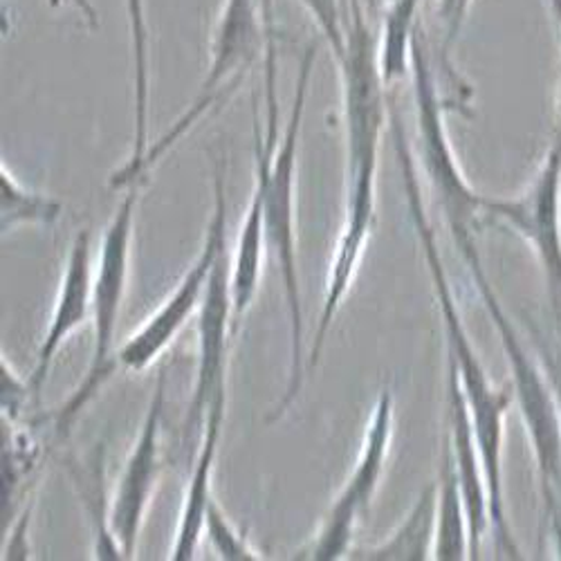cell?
Returning <instances> with one entry per match:
<instances>
[{"label": "cell", "instance_id": "1", "mask_svg": "<svg viewBox=\"0 0 561 561\" xmlns=\"http://www.w3.org/2000/svg\"><path fill=\"white\" fill-rule=\"evenodd\" d=\"M391 135H393V149L404 184V198L409 205V216L415 229V237L423 250L434 297L440 310L445 342H447V359L454 368L462 398L467 402V411L472 417V427L477 436V445L481 451L483 470L488 479V494H490V522L494 535V552L499 559H519L522 550L512 537L507 517H505V496H503V438H505V415L514 402L512 387H494L488 370L470 340V333L465 329V321L460 317L454 288L449 284V276L445 263L438 252V241L434 225L427 216L423 203V186L417 180V164L411 145L407 142V135L398 113L391 115Z\"/></svg>", "mask_w": 561, "mask_h": 561}, {"label": "cell", "instance_id": "2", "mask_svg": "<svg viewBox=\"0 0 561 561\" xmlns=\"http://www.w3.org/2000/svg\"><path fill=\"white\" fill-rule=\"evenodd\" d=\"M319 45L310 43L297 72L295 98L290 115L284 128V137L278 139V104H276V50L267 53L263 59L265 68V104H267V126L261 135L259 122L254 128V173L261 175L265 190V243L276 261V270L284 284V299L288 310L290 329V362L286 391L270 411L267 423H278L293 402L299 398L308 370L306 348V321L301 301V280L297 263V231H295V209H297V169H299V145L306 117V104L310 92V79L317 64Z\"/></svg>", "mask_w": 561, "mask_h": 561}, {"label": "cell", "instance_id": "3", "mask_svg": "<svg viewBox=\"0 0 561 561\" xmlns=\"http://www.w3.org/2000/svg\"><path fill=\"white\" fill-rule=\"evenodd\" d=\"M458 254L462 256L472 286L477 288L488 317L499 333L503 355L510 368V387L519 407L522 423L537 465L539 499H541V535H550L554 552L561 559V420L557 402L546 378V370L526 337L512 323L499 301L483 259L477 245L474 229H458L449 233Z\"/></svg>", "mask_w": 561, "mask_h": 561}, {"label": "cell", "instance_id": "4", "mask_svg": "<svg viewBox=\"0 0 561 561\" xmlns=\"http://www.w3.org/2000/svg\"><path fill=\"white\" fill-rule=\"evenodd\" d=\"M147 182L128 186L119 207L104 229L95 261V293H92V353L88 368L70 396L53 411L55 438L64 440L88 404L100 396L117 368V329L128 290L130 252L139 196Z\"/></svg>", "mask_w": 561, "mask_h": 561}, {"label": "cell", "instance_id": "5", "mask_svg": "<svg viewBox=\"0 0 561 561\" xmlns=\"http://www.w3.org/2000/svg\"><path fill=\"white\" fill-rule=\"evenodd\" d=\"M274 34L272 0H222L209 41V66L198 85V95L156 142H151L139 178L149 182V171L156 169L180 139L196 128L231 90L239 88L245 75L265 59Z\"/></svg>", "mask_w": 561, "mask_h": 561}, {"label": "cell", "instance_id": "6", "mask_svg": "<svg viewBox=\"0 0 561 561\" xmlns=\"http://www.w3.org/2000/svg\"><path fill=\"white\" fill-rule=\"evenodd\" d=\"M393 434L396 398L393 389L385 387L368 415L353 472L333 499L331 507L325 510L314 535L293 557L310 561H337L348 557L357 526L370 512L373 499H376L387 472Z\"/></svg>", "mask_w": 561, "mask_h": 561}, {"label": "cell", "instance_id": "7", "mask_svg": "<svg viewBox=\"0 0 561 561\" xmlns=\"http://www.w3.org/2000/svg\"><path fill=\"white\" fill-rule=\"evenodd\" d=\"M227 254V203H225V178L222 171L214 175V211L207 222L203 245L175 284L173 293L151 312L145 323L117 348V362L130 373H142L153 366L162 353L178 340L207 297L211 274L218 261Z\"/></svg>", "mask_w": 561, "mask_h": 561}, {"label": "cell", "instance_id": "8", "mask_svg": "<svg viewBox=\"0 0 561 561\" xmlns=\"http://www.w3.org/2000/svg\"><path fill=\"white\" fill-rule=\"evenodd\" d=\"M483 218L510 227L539 261L554 321L561 323V135L557 133L537 173L512 198L483 196Z\"/></svg>", "mask_w": 561, "mask_h": 561}, {"label": "cell", "instance_id": "9", "mask_svg": "<svg viewBox=\"0 0 561 561\" xmlns=\"http://www.w3.org/2000/svg\"><path fill=\"white\" fill-rule=\"evenodd\" d=\"M167 398V373L160 370L151 391L142 425L124 460L119 479L111 494L108 526L124 559H133L145 528L162 474V413Z\"/></svg>", "mask_w": 561, "mask_h": 561}, {"label": "cell", "instance_id": "10", "mask_svg": "<svg viewBox=\"0 0 561 561\" xmlns=\"http://www.w3.org/2000/svg\"><path fill=\"white\" fill-rule=\"evenodd\" d=\"M196 378L186 417L182 425V445L201 440L209 407L227 396V368H229V340L233 337V312L229 290V256L225 254L209 280L207 297L196 314Z\"/></svg>", "mask_w": 561, "mask_h": 561}, {"label": "cell", "instance_id": "11", "mask_svg": "<svg viewBox=\"0 0 561 561\" xmlns=\"http://www.w3.org/2000/svg\"><path fill=\"white\" fill-rule=\"evenodd\" d=\"M95 261L92 259V237L88 229H79L68 250L66 267L59 280L48 329L36 351L30 385L34 396L48 382L53 364L61 346L85 323H92V293H95Z\"/></svg>", "mask_w": 561, "mask_h": 561}, {"label": "cell", "instance_id": "12", "mask_svg": "<svg viewBox=\"0 0 561 561\" xmlns=\"http://www.w3.org/2000/svg\"><path fill=\"white\" fill-rule=\"evenodd\" d=\"M447 436L454 451L458 481L465 494L467 522H470V559H481L483 541L492 530L490 522V494L483 470L481 451L477 445L474 427L467 402L454 368L449 366V391H447Z\"/></svg>", "mask_w": 561, "mask_h": 561}, {"label": "cell", "instance_id": "13", "mask_svg": "<svg viewBox=\"0 0 561 561\" xmlns=\"http://www.w3.org/2000/svg\"><path fill=\"white\" fill-rule=\"evenodd\" d=\"M124 8L133 64V147L126 162L108 178V186L113 192H126L128 186L145 182L139 178V169H142V162L151 147V36L147 21V0H124Z\"/></svg>", "mask_w": 561, "mask_h": 561}, {"label": "cell", "instance_id": "14", "mask_svg": "<svg viewBox=\"0 0 561 561\" xmlns=\"http://www.w3.org/2000/svg\"><path fill=\"white\" fill-rule=\"evenodd\" d=\"M225 409H227V396H220L207 411L205 430H203L201 445H198V451L194 458L190 485H186L184 499H182L175 539L169 550V559H173V561L194 559L196 550L205 537L207 510L214 499L211 481H214V472H216V458H218V445H220V436H222Z\"/></svg>", "mask_w": 561, "mask_h": 561}, {"label": "cell", "instance_id": "15", "mask_svg": "<svg viewBox=\"0 0 561 561\" xmlns=\"http://www.w3.org/2000/svg\"><path fill=\"white\" fill-rule=\"evenodd\" d=\"M438 481L420 490L400 526L373 546L351 548L346 559L359 561H427L436 552Z\"/></svg>", "mask_w": 561, "mask_h": 561}, {"label": "cell", "instance_id": "16", "mask_svg": "<svg viewBox=\"0 0 561 561\" xmlns=\"http://www.w3.org/2000/svg\"><path fill=\"white\" fill-rule=\"evenodd\" d=\"M434 559H470V522H467L465 494L458 481L449 436L440 440L438 467V533Z\"/></svg>", "mask_w": 561, "mask_h": 561}, {"label": "cell", "instance_id": "17", "mask_svg": "<svg viewBox=\"0 0 561 561\" xmlns=\"http://www.w3.org/2000/svg\"><path fill=\"white\" fill-rule=\"evenodd\" d=\"M70 477L79 488V499L90 514L92 524V557L95 559H124L119 543L115 541L111 526H108V512H111V496L104 492V477H106V458L104 445L83 462L70 460Z\"/></svg>", "mask_w": 561, "mask_h": 561}, {"label": "cell", "instance_id": "18", "mask_svg": "<svg viewBox=\"0 0 561 561\" xmlns=\"http://www.w3.org/2000/svg\"><path fill=\"white\" fill-rule=\"evenodd\" d=\"M61 214V201L19 182L8 164L0 167V229H3V237L21 227L55 225Z\"/></svg>", "mask_w": 561, "mask_h": 561}, {"label": "cell", "instance_id": "19", "mask_svg": "<svg viewBox=\"0 0 561 561\" xmlns=\"http://www.w3.org/2000/svg\"><path fill=\"white\" fill-rule=\"evenodd\" d=\"M389 5L391 8L380 32V61L382 75L391 88L409 72L411 41L415 27L420 25L417 12L423 8V0H393Z\"/></svg>", "mask_w": 561, "mask_h": 561}, {"label": "cell", "instance_id": "20", "mask_svg": "<svg viewBox=\"0 0 561 561\" xmlns=\"http://www.w3.org/2000/svg\"><path fill=\"white\" fill-rule=\"evenodd\" d=\"M205 537L216 552L218 559L227 561H243V559H263L259 550L250 543L248 535L241 533L231 519L225 514V510L218 505L216 496L209 503L207 519H205Z\"/></svg>", "mask_w": 561, "mask_h": 561}, {"label": "cell", "instance_id": "21", "mask_svg": "<svg viewBox=\"0 0 561 561\" xmlns=\"http://www.w3.org/2000/svg\"><path fill=\"white\" fill-rule=\"evenodd\" d=\"M321 38L329 43L333 57L337 59L346 43V5L344 0H299Z\"/></svg>", "mask_w": 561, "mask_h": 561}, {"label": "cell", "instance_id": "22", "mask_svg": "<svg viewBox=\"0 0 561 561\" xmlns=\"http://www.w3.org/2000/svg\"><path fill=\"white\" fill-rule=\"evenodd\" d=\"M34 396L30 378H21V373L12 366V362L3 355L0 359V409H3V420L8 423H21L23 411Z\"/></svg>", "mask_w": 561, "mask_h": 561}, {"label": "cell", "instance_id": "23", "mask_svg": "<svg viewBox=\"0 0 561 561\" xmlns=\"http://www.w3.org/2000/svg\"><path fill=\"white\" fill-rule=\"evenodd\" d=\"M530 344L546 370V378L550 382L559 420H561V340L552 333L541 331L539 325H530Z\"/></svg>", "mask_w": 561, "mask_h": 561}, {"label": "cell", "instance_id": "24", "mask_svg": "<svg viewBox=\"0 0 561 561\" xmlns=\"http://www.w3.org/2000/svg\"><path fill=\"white\" fill-rule=\"evenodd\" d=\"M474 0H438V19L443 23L445 41H443V53L445 57L449 55V48L460 36V30L467 21V14H470Z\"/></svg>", "mask_w": 561, "mask_h": 561}, {"label": "cell", "instance_id": "25", "mask_svg": "<svg viewBox=\"0 0 561 561\" xmlns=\"http://www.w3.org/2000/svg\"><path fill=\"white\" fill-rule=\"evenodd\" d=\"M32 510H34V496H32L30 505L23 507L21 517L16 519V524L10 530V537L3 543V559H30L32 557V550H30Z\"/></svg>", "mask_w": 561, "mask_h": 561}, {"label": "cell", "instance_id": "26", "mask_svg": "<svg viewBox=\"0 0 561 561\" xmlns=\"http://www.w3.org/2000/svg\"><path fill=\"white\" fill-rule=\"evenodd\" d=\"M48 5L53 10H59V8H70L79 14V19L90 27V30H98L100 27V12L95 8V3L92 0H48Z\"/></svg>", "mask_w": 561, "mask_h": 561}, {"label": "cell", "instance_id": "27", "mask_svg": "<svg viewBox=\"0 0 561 561\" xmlns=\"http://www.w3.org/2000/svg\"><path fill=\"white\" fill-rule=\"evenodd\" d=\"M548 8L554 14L557 25H559V34H561V0H548Z\"/></svg>", "mask_w": 561, "mask_h": 561}, {"label": "cell", "instance_id": "28", "mask_svg": "<svg viewBox=\"0 0 561 561\" xmlns=\"http://www.w3.org/2000/svg\"><path fill=\"white\" fill-rule=\"evenodd\" d=\"M554 104H557V113L561 117V75H559V83H557V100H554Z\"/></svg>", "mask_w": 561, "mask_h": 561}, {"label": "cell", "instance_id": "29", "mask_svg": "<svg viewBox=\"0 0 561 561\" xmlns=\"http://www.w3.org/2000/svg\"><path fill=\"white\" fill-rule=\"evenodd\" d=\"M387 3H393V0H387Z\"/></svg>", "mask_w": 561, "mask_h": 561}]
</instances>
